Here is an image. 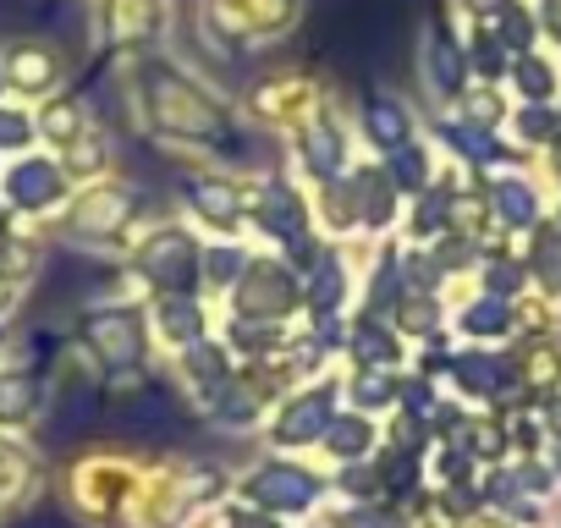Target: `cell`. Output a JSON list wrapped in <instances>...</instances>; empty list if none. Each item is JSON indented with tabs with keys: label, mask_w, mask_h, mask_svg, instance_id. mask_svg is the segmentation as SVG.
Wrapping results in <instances>:
<instances>
[{
	"label": "cell",
	"mask_w": 561,
	"mask_h": 528,
	"mask_svg": "<svg viewBox=\"0 0 561 528\" xmlns=\"http://www.w3.org/2000/svg\"><path fill=\"white\" fill-rule=\"evenodd\" d=\"M242 7H253V0H198V7H193V23H198V28H215V23L237 18Z\"/></svg>",
	"instance_id": "45"
},
{
	"label": "cell",
	"mask_w": 561,
	"mask_h": 528,
	"mask_svg": "<svg viewBox=\"0 0 561 528\" xmlns=\"http://www.w3.org/2000/svg\"><path fill=\"white\" fill-rule=\"evenodd\" d=\"M342 187H347L353 226H358V237H364V242H386V237H397V231H402V209H408V198L397 193V182H391L386 160L364 154V160L342 176Z\"/></svg>",
	"instance_id": "19"
},
{
	"label": "cell",
	"mask_w": 561,
	"mask_h": 528,
	"mask_svg": "<svg viewBox=\"0 0 561 528\" xmlns=\"http://www.w3.org/2000/svg\"><path fill=\"white\" fill-rule=\"evenodd\" d=\"M176 204L204 242H248V171L193 165L176 182Z\"/></svg>",
	"instance_id": "10"
},
{
	"label": "cell",
	"mask_w": 561,
	"mask_h": 528,
	"mask_svg": "<svg viewBox=\"0 0 561 528\" xmlns=\"http://www.w3.org/2000/svg\"><path fill=\"white\" fill-rule=\"evenodd\" d=\"M353 127H358L364 154L386 160V154H397L402 144H413V138L424 133V116H419L413 100L397 94V89H364L358 105H353Z\"/></svg>",
	"instance_id": "20"
},
{
	"label": "cell",
	"mask_w": 561,
	"mask_h": 528,
	"mask_svg": "<svg viewBox=\"0 0 561 528\" xmlns=\"http://www.w3.org/2000/svg\"><path fill=\"white\" fill-rule=\"evenodd\" d=\"M523 264H528V287H534L545 303H561V231H550V226L528 231Z\"/></svg>",
	"instance_id": "37"
},
{
	"label": "cell",
	"mask_w": 561,
	"mask_h": 528,
	"mask_svg": "<svg viewBox=\"0 0 561 528\" xmlns=\"http://www.w3.org/2000/svg\"><path fill=\"white\" fill-rule=\"evenodd\" d=\"M144 309H149V331H154L160 358L215 336V325H220V303H209L204 292H165V298H149Z\"/></svg>",
	"instance_id": "22"
},
{
	"label": "cell",
	"mask_w": 561,
	"mask_h": 528,
	"mask_svg": "<svg viewBox=\"0 0 561 528\" xmlns=\"http://www.w3.org/2000/svg\"><path fill=\"white\" fill-rule=\"evenodd\" d=\"M253 259V242H204V271H198V292L209 303H220L237 276H242V264Z\"/></svg>",
	"instance_id": "36"
},
{
	"label": "cell",
	"mask_w": 561,
	"mask_h": 528,
	"mask_svg": "<svg viewBox=\"0 0 561 528\" xmlns=\"http://www.w3.org/2000/svg\"><path fill=\"white\" fill-rule=\"evenodd\" d=\"M72 193H78L72 176L45 149H28L18 160H0V204H7V215L18 226H34V231L56 226L61 209L72 204Z\"/></svg>",
	"instance_id": "12"
},
{
	"label": "cell",
	"mask_w": 561,
	"mask_h": 528,
	"mask_svg": "<svg viewBox=\"0 0 561 528\" xmlns=\"http://www.w3.org/2000/svg\"><path fill=\"white\" fill-rule=\"evenodd\" d=\"M336 89L320 78V72H309V67H293V61H280V67H264L242 94H237V111H242V122L259 133V138H275V144H287L325 100H331Z\"/></svg>",
	"instance_id": "5"
},
{
	"label": "cell",
	"mask_w": 561,
	"mask_h": 528,
	"mask_svg": "<svg viewBox=\"0 0 561 528\" xmlns=\"http://www.w3.org/2000/svg\"><path fill=\"white\" fill-rule=\"evenodd\" d=\"M413 72H419V89H424L430 111H451V105L468 94L473 72H468V50H462V34L451 28V18H440V12L424 18Z\"/></svg>",
	"instance_id": "18"
},
{
	"label": "cell",
	"mask_w": 561,
	"mask_h": 528,
	"mask_svg": "<svg viewBox=\"0 0 561 528\" xmlns=\"http://www.w3.org/2000/svg\"><path fill=\"white\" fill-rule=\"evenodd\" d=\"M501 138H506L517 154H528V149H550V144L561 138V111H556V105H512Z\"/></svg>",
	"instance_id": "38"
},
{
	"label": "cell",
	"mask_w": 561,
	"mask_h": 528,
	"mask_svg": "<svg viewBox=\"0 0 561 528\" xmlns=\"http://www.w3.org/2000/svg\"><path fill=\"white\" fill-rule=\"evenodd\" d=\"M358 160H364V144H358V127H353V105H347L342 94H331V100L287 138V171H293L309 193L342 182Z\"/></svg>",
	"instance_id": "6"
},
{
	"label": "cell",
	"mask_w": 561,
	"mask_h": 528,
	"mask_svg": "<svg viewBox=\"0 0 561 528\" xmlns=\"http://www.w3.org/2000/svg\"><path fill=\"white\" fill-rule=\"evenodd\" d=\"M545 226H550V231H561V198H556V204L545 209Z\"/></svg>",
	"instance_id": "48"
},
{
	"label": "cell",
	"mask_w": 561,
	"mask_h": 528,
	"mask_svg": "<svg viewBox=\"0 0 561 528\" xmlns=\"http://www.w3.org/2000/svg\"><path fill=\"white\" fill-rule=\"evenodd\" d=\"M331 468H347V462H369L375 451H380V418H369V413H353V408H342L336 418H331V429H325V440L314 446Z\"/></svg>",
	"instance_id": "28"
},
{
	"label": "cell",
	"mask_w": 561,
	"mask_h": 528,
	"mask_svg": "<svg viewBox=\"0 0 561 528\" xmlns=\"http://www.w3.org/2000/svg\"><path fill=\"white\" fill-rule=\"evenodd\" d=\"M342 364H358V369H413V347L397 336L391 320L369 314V309H353L347 314V331H342Z\"/></svg>",
	"instance_id": "25"
},
{
	"label": "cell",
	"mask_w": 561,
	"mask_h": 528,
	"mask_svg": "<svg viewBox=\"0 0 561 528\" xmlns=\"http://www.w3.org/2000/svg\"><path fill=\"white\" fill-rule=\"evenodd\" d=\"M78 353H83L94 369L154 364L160 347H154V331H149V309H144V298L111 292V298L83 303V314H78Z\"/></svg>",
	"instance_id": "7"
},
{
	"label": "cell",
	"mask_w": 561,
	"mask_h": 528,
	"mask_svg": "<svg viewBox=\"0 0 561 528\" xmlns=\"http://www.w3.org/2000/svg\"><path fill=\"white\" fill-rule=\"evenodd\" d=\"M220 528H231V523H220Z\"/></svg>",
	"instance_id": "51"
},
{
	"label": "cell",
	"mask_w": 561,
	"mask_h": 528,
	"mask_svg": "<svg viewBox=\"0 0 561 528\" xmlns=\"http://www.w3.org/2000/svg\"><path fill=\"white\" fill-rule=\"evenodd\" d=\"M220 314L231 320H259V325H304V271L293 259H280L270 248H253V259L242 264L237 287L220 298Z\"/></svg>",
	"instance_id": "8"
},
{
	"label": "cell",
	"mask_w": 561,
	"mask_h": 528,
	"mask_svg": "<svg viewBox=\"0 0 561 528\" xmlns=\"http://www.w3.org/2000/svg\"><path fill=\"white\" fill-rule=\"evenodd\" d=\"M28 292H34V287H18V282L0 276V325H12V320H18V309L28 303Z\"/></svg>",
	"instance_id": "46"
},
{
	"label": "cell",
	"mask_w": 561,
	"mask_h": 528,
	"mask_svg": "<svg viewBox=\"0 0 561 528\" xmlns=\"http://www.w3.org/2000/svg\"><path fill=\"white\" fill-rule=\"evenodd\" d=\"M231 490H237V501L253 506V512H270V517H309V512L325 506L331 479H325L320 468L287 457V451H270L264 462L242 468Z\"/></svg>",
	"instance_id": "11"
},
{
	"label": "cell",
	"mask_w": 561,
	"mask_h": 528,
	"mask_svg": "<svg viewBox=\"0 0 561 528\" xmlns=\"http://www.w3.org/2000/svg\"><path fill=\"white\" fill-rule=\"evenodd\" d=\"M39 149V127H34V105L18 100H0V160H18Z\"/></svg>",
	"instance_id": "42"
},
{
	"label": "cell",
	"mask_w": 561,
	"mask_h": 528,
	"mask_svg": "<svg viewBox=\"0 0 561 528\" xmlns=\"http://www.w3.org/2000/svg\"><path fill=\"white\" fill-rule=\"evenodd\" d=\"M534 18H539V34H550V39L561 45V0H539Z\"/></svg>",
	"instance_id": "47"
},
{
	"label": "cell",
	"mask_w": 561,
	"mask_h": 528,
	"mask_svg": "<svg viewBox=\"0 0 561 528\" xmlns=\"http://www.w3.org/2000/svg\"><path fill=\"white\" fill-rule=\"evenodd\" d=\"M440 380H446L462 402H501V397L517 391V380H512V358L495 353V347H468V342L451 347Z\"/></svg>",
	"instance_id": "24"
},
{
	"label": "cell",
	"mask_w": 561,
	"mask_h": 528,
	"mask_svg": "<svg viewBox=\"0 0 561 528\" xmlns=\"http://www.w3.org/2000/svg\"><path fill=\"white\" fill-rule=\"evenodd\" d=\"M336 413H342V364L325 369V375H314V380H304L298 391H287V397L270 408L264 446L270 451H287V457L314 451L325 440V429H331Z\"/></svg>",
	"instance_id": "13"
},
{
	"label": "cell",
	"mask_w": 561,
	"mask_h": 528,
	"mask_svg": "<svg viewBox=\"0 0 561 528\" xmlns=\"http://www.w3.org/2000/svg\"><path fill=\"white\" fill-rule=\"evenodd\" d=\"M386 320L397 325V336H402L408 347H424V342L446 336V298H440L435 287H413Z\"/></svg>",
	"instance_id": "35"
},
{
	"label": "cell",
	"mask_w": 561,
	"mask_h": 528,
	"mask_svg": "<svg viewBox=\"0 0 561 528\" xmlns=\"http://www.w3.org/2000/svg\"><path fill=\"white\" fill-rule=\"evenodd\" d=\"M138 495H144V473L127 451H78L72 468H67V506L78 512V523H122L138 512Z\"/></svg>",
	"instance_id": "9"
},
{
	"label": "cell",
	"mask_w": 561,
	"mask_h": 528,
	"mask_svg": "<svg viewBox=\"0 0 561 528\" xmlns=\"http://www.w3.org/2000/svg\"><path fill=\"white\" fill-rule=\"evenodd\" d=\"M45 402H50V391H45L34 364H7L0 369V435H18V429L39 424Z\"/></svg>",
	"instance_id": "26"
},
{
	"label": "cell",
	"mask_w": 561,
	"mask_h": 528,
	"mask_svg": "<svg viewBox=\"0 0 561 528\" xmlns=\"http://www.w3.org/2000/svg\"><path fill=\"white\" fill-rule=\"evenodd\" d=\"M0 100H7V83H0Z\"/></svg>",
	"instance_id": "49"
},
{
	"label": "cell",
	"mask_w": 561,
	"mask_h": 528,
	"mask_svg": "<svg viewBox=\"0 0 561 528\" xmlns=\"http://www.w3.org/2000/svg\"><path fill=\"white\" fill-rule=\"evenodd\" d=\"M144 204H149L144 187L127 182V176L89 182V187H78L72 204L61 209L56 237L72 242V248H83V253H111V259H122L127 242L138 237V226H149V220H144Z\"/></svg>",
	"instance_id": "4"
},
{
	"label": "cell",
	"mask_w": 561,
	"mask_h": 528,
	"mask_svg": "<svg viewBox=\"0 0 561 528\" xmlns=\"http://www.w3.org/2000/svg\"><path fill=\"white\" fill-rule=\"evenodd\" d=\"M506 94H512V105H556L561 100V61L550 50H539V45L523 50V56H512Z\"/></svg>",
	"instance_id": "29"
},
{
	"label": "cell",
	"mask_w": 561,
	"mask_h": 528,
	"mask_svg": "<svg viewBox=\"0 0 561 528\" xmlns=\"http://www.w3.org/2000/svg\"><path fill=\"white\" fill-rule=\"evenodd\" d=\"M34 127H39V149H45V154H61L67 144H78V138L94 127V105H89L78 89H61V94H50L45 105H34Z\"/></svg>",
	"instance_id": "27"
},
{
	"label": "cell",
	"mask_w": 561,
	"mask_h": 528,
	"mask_svg": "<svg viewBox=\"0 0 561 528\" xmlns=\"http://www.w3.org/2000/svg\"><path fill=\"white\" fill-rule=\"evenodd\" d=\"M309 7H314V0H253V7H242L237 18H226L215 28H198V39L215 56L242 61V56H259L270 45H287L309 23Z\"/></svg>",
	"instance_id": "14"
},
{
	"label": "cell",
	"mask_w": 561,
	"mask_h": 528,
	"mask_svg": "<svg viewBox=\"0 0 561 528\" xmlns=\"http://www.w3.org/2000/svg\"><path fill=\"white\" fill-rule=\"evenodd\" d=\"M165 375H171L176 402H187V408L209 413V402L231 386L237 358H231V347H226V342H220V331H215V336H204V342H193V347L171 353V358H165Z\"/></svg>",
	"instance_id": "21"
},
{
	"label": "cell",
	"mask_w": 561,
	"mask_h": 528,
	"mask_svg": "<svg viewBox=\"0 0 561 528\" xmlns=\"http://www.w3.org/2000/svg\"><path fill=\"white\" fill-rule=\"evenodd\" d=\"M484 198H490V215H495V231L501 237H528V231L545 226V187L523 165L490 171L484 176Z\"/></svg>",
	"instance_id": "23"
},
{
	"label": "cell",
	"mask_w": 561,
	"mask_h": 528,
	"mask_svg": "<svg viewBox=\"0 0 561 528\" xmlns=\"http://www.w3.org/2000/svg\"><path fill=\"white\" fill-rule=\"evenodd\" d=\"M56 160H61V171L72 176V187H89V182L116 176V160H122V154H116V138H111V133L94 122V127H89L78 144H67Z\"/></svg>",
	"instance_id": "33"
},
{
	"label": "cell",
	"mask_w": 561,
	"mask_h": 528,
	"mask_svg": "<svg viewBox=\"0 0 561 528\" xmlns=\"http://www.w3.org/2000/svg\"><path fill=\"white\" fill-rule=\"evenodd\" d=\"M39 490V451L18 435H0V512L28 506Z\"/></svg>",
	"instance_id": "32"
},
{
	"label": "cell",
	"mask_w": 561,
	"mask_h": 528,
	"mask_svg": "<svg viewBox=\"0 0 561 528\" xmlns=\"http://www.w3.org/2000/svg\"><path fill=\"white\" fill-rule=\"evenodd\" d=\"M89 18H94L100 50L133 61V56H154L171 45L176 7L171 0H100V7H89Z\"/></svg>",
	"instance_id": "17"
},
{
	"label": "cell",
	"mask_w": 561,
	"mask_h": 528,
	"mask_svg": "<svg viewBox=\"0 0 561 528\" xmlns=\"http://www.w3.org/2000/svg\"><path fill=\"white\" fill-rule=\"evenodd\" d=\"M248 242L293 259L298 271H309L314 253L325 248L309 187L293 171H248Z\"/></svg>",
	"instance_id": "3"
},
{
	"label": "cell",
	"mask_w": 561,
	"mask_h": 528,
	"mask_svg": "<svg viewBox=\"0 0 561 528\" xmlns=\"http://www.w3.org/2000/svg\"><path fill=\"white\" fill-rule=\"evenodd\" d=\"M215 429H226V435H248V429H264V418H270V397L237 369L231 375V386L209 402V413H204Z\"/></svg>",
	"instance_id": "30"
},
{
	"label": "cell",
	"mask_w": 561,
	"mask_h": 528,
	"mask_svg": "<svg viewBox=\"0 0 561 528\" xmlns=\"http://www.w3.org/2000/svg\"><path fill=\"white\" fill-rule=\"evenodd\" d=\"M440 165H446V154L430 144V133H419L413 144H402L397 154H386V171H391V182H397V193H402V198L430 193V187L440 182Z\"/></svg>",
	"instance_id": "34"
},
{
	"label": "cell",
	"mask_w": 561,
	"mask_h": 528,
	"mask_svg": "<svg viewBox=\"0 0 561 528\" xmlns=\"http://www.w3.org/2000/svg\"><path fill=\"white\" fill-rule=\"evenodd\" d=\"M375 242H325L314 253V264L304 271V309L309 320H347L358 309L364 292V264H369Z\"/></svg>",
	"instance_id": "15"
},
{
	"label": "cell",
	"mask_w": 561,
	"mask_h": 528,
	"mask_svg": "<svg viewBox=\"0 0 561 528\" xmlns=\"http://www.w3.org/2000/svg\"><path fill=\"white\" fill-rule=\"evenodd\" d=\"M446 231H451V220H446V193H440V187L408 198V209H402V231H397L408 248H430V242L446 237Z\"/></svg>",
	"instance_id": "40"
},
{
	"label": "cell",
	"mask_w": 561,
	"mask_h": 528,
	"mask_svg": "<svg viewBox=\"0 0 561 528\" xmlns=\"http://www.w3.org/2000/svg\"><path fill=\"white\" fill-rule=\"evenodd\" d=\"M331 495H342V501H386V484H380V462L369 457V462H347V468H336L331 473Z\"/></svg>",
	"instance_id": "43"
},
{
	"label": "cell",
	"mask_w": 561,
	"mask_h": 528,
	"mask_svg": "<svg viewBox=\"0 0 561 528\" xmlns=\"http://www.w3.org/2000/svg\"><path fill=\"white\" fill-rule=\"evenodd\" d=\"M402 375H408V369H402ZM402 375H391V369H358V364H342V408L369 413V418H391V413H397Z\"/></svg>",
	"instance_id": "31"
},
{
	"label": "cell",
	"mask_w": 561,
	"mask_h": 528,
	"mask_svg": "<svg viewBox=\"0 0 561 528\" xmlns=\"http://www.w3.org/2000/svg\"><path fill=\"white\" fill-rule=\"evenodd\" d=\"M122 264V292L127 298H165V292H198V271H204V237L182 220V215H160L149 226H138V237L127 242Z\"/></svg>",
	"instance_id": "2"
},
{
	"label": "cell",
	"mask_w": 561,
	"mask_h": 528,
	"mask_svg": "<svg viewBox=\"0 0 561 528\" xmlns=\"http://www.w3.org/2000/svg\"><path fill=\"white\" fill-rule=\"evenodd\" d=\"M468 127H479V133H506V116H512V94H506V83H468V94L451 105Z\"/></svg>",
	"instance_id": "39"
},
{
	"label": "cell",
	"mask_w": 561,
	"mask_h": 528,
	"mask_svg": "<svg viewBox=\"0 0 561 528\" xmlns=\"http://www.w3.org/2000/svg\"><path fill=\"white\" fill-rule=\"evenodd\" d=\"M122 94H127V116L133 127L171 149L187 154L198 165H226L237 160V149L248 144V122L237 111L231 94H220L209 78H198L182 56L154 50V56H133L122 61Z\"/></svg>",
	"instance_id": "1"
},
{
	"label": "cell",
	"mask_w": 561,
	"mask_h": 528,
	"mask_svg": "<svg viewBox=\"0 0 561 528\" xmlns=\"http://www.w3.org/2000/svg\"><path fill=\"white\" fill-rule=\"evenodd\" d=\"M512 0H451V18L468 28V23H495Z\"/></svg>",
	"instance_id": "44"
},
{
	"label": "cell",
	"mask_w": 561,
	"mask_h": 528,
	"mask_svg": "<svg viewBox=\"0 0 561 528\" xmlns=\"http://www.w3.org/2000/svg\"><path fill=\"white\" fill-rule=\"evenodd\" d=\"M89 7H100V0H89Z\"/></svg>",
	"instance_id": "50"
},
{
	"label": "cell",
	"mask_w": 561,
	"mask_h": 528,
	"mask_svg": "<svg viewBox=\"0 0 561 528\" xmlns=\"http://www.w3.org/2000/svg\"><path fill=\"white\" fill-rule=\"evenodd\" d=\"M0 83L18 105H45L50 94L72 89V56L50 34H23L0 45Z\"/></svg>",
	"instance_id": "16"
},
{
	"label": "cell",
	"mask_w": 561,
	"mask_h": 528,
	"mask_svg": "<svg viewBox=\"0 0 561 528\" xmlns=\"http://www.w3.org/2000/svg\"><path fill=\"white\" fill-rule=\"evenodd\" d=\"M320 528H413V517L397 501H342L336 512H325Z\"/></svg>",
	"instance_id": "41"
}]
</instances>
